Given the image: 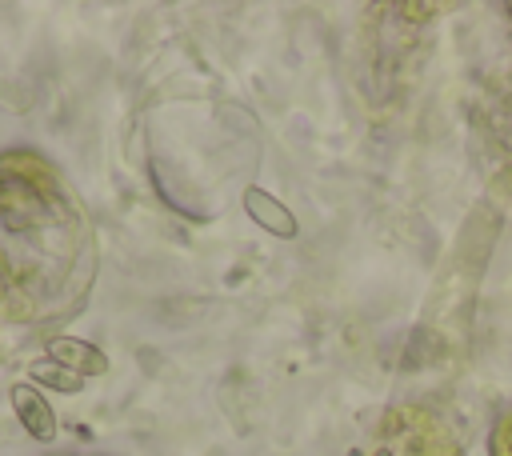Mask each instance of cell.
<instances>
[{
  "mask_svg": "<svg viewBox=\"0 0 512 456\" xmlns=\"http://www.w3.org/2000/svg\"><path fill=\"white\" fill-rule=\"evenodd\" d=\"M8 400H12V412L20 420V428L36 440V444H52L56 440V412L48 404V396L28 380V384H12L8 388Z\"/></svg>",
  "mask_w": 512,
  "mask_h": 456,
  "instance_id": "obj_1",
  "label": "cell"
},
{
  "mask_svg": "<svg viewBox=\"0 0 512 456\" xmlns=\"http://www.w3.org/2000/svg\"><path fill=\"white\" fill-rule=\"evenodd\" d=\"M244 212L252 216L256 228H264V232H272V236H280V240H296V236H300L296 212H292L284 200H276L272 192L256 188V184L244 188Z\"/></svg>",
  "mask_w": 512,
  "mask_h": 456,
  "instance_id": "obj_2",
  "label": "cell"
},
{
  "mask_svg": "<svg viewBox=\"0 0 512 456\" xmlns=\"http://www.w3.org/2000/svg\"><path fill=\"white\" fill-rule=\"evenodd\" d=\"M48 360L80 372V376H104L108 372V356L92 344V340H76V336H52L48 340Z\"/></svg>",
  "mask_w": 512,
  "mask_h": 456,
  "instance_id": "obj_3",
  "label": "cell"
},
{
  "mask_svg": "<svg viewBox=\"0 0 512 456\" xmlns=\"http://www.w3.org/2000/svg\"><path fill=\"white\" fill-rule=\"evenodd\" d=\"M28 376H32L36 388H48V392H60V396H76V392L84 388V376H80V372L56 364V360H48V356L32 360V364H28Z\"/></svg>",
  "mask_w": 512,
  "mask_h": 456,
  "instance_id": "obj_4",
  "label": "cell"
},
{
  "mask_svg": "<svg viewBox=\"0 0 512 456\" xmlns=\"http://www.w3.org/2000/svg\"><path fill=\"white\" fill-rule=\"evenodd\" d=\"M372 456H392V452H388V448H376V452H372Z\"/></svg>",
  "mask_w": 512,
  "mask_h": 456,
  "instance_id": "obj_5",
  "label": "cell"
}]
</instances>
